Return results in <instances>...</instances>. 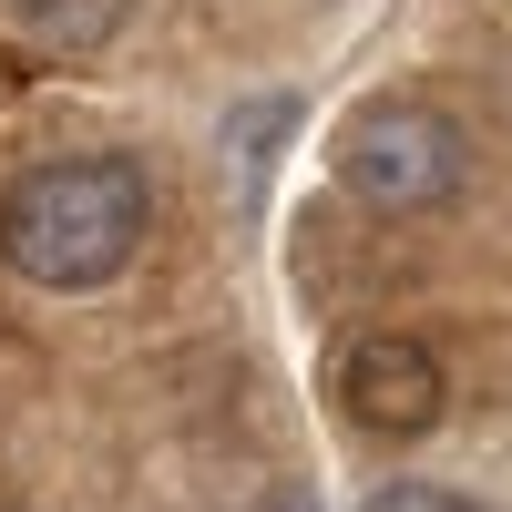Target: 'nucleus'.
<instances>
[{
	"instance_id": "obj_2",
	"label": "nucleus",
	"mask_w": 512,
	"mask_h": 512,
	"mask_svg": "<svg viewBox=\"0 0 512 512\" xmlns=\"http://www.w3.org/2000/svg\"><path fill=\"white\" fill-rule=\"evenodd\" d=\"M461 123L431 103H359L349 134H338V175H349L359 205L379 216H431V205L461 195Z\"/></svg>"
},
{
	"instance_id": "obj_4",
	"label": "nucleus",
	"mask_w": 512,
	"mask_h": 512,
	"mask_svg": "<svg viewBox=\"0 0 512 512\" xmlns=\"http://www.w3.org/2000/svg\"><path fill=\"white\" fill-rule=\"evenodd\" d=\"M11 11H21V31L41 41V52H103L134 0H11Z\"/></svg>"
},
{
	"instance_id": "obj_3",
	"label": "nucleus",
	"mask_w": 512,
	"mask_h": 512,
	"mask_svg": "<svg viewBox=\"0 0 512 512\" xmlns=\"http://www.w3.org/2000/svg\"><path fill=\"white\" fill-rule=\"evenodd\" d=\"M451 400V379L431 359V338H410V328H359L349 349H338V410L359 420L369 441H420L441 420Z\"/></svg>"
},
{
	"instance_id": "obj_1",
	"label": "nucleus",
	"mask_w": 512,
	"mask_h": 512,
	"mask_svg": "<svg viewBox=\"0 0 512 512\" xmlns=\"http://www.w3.org/2000/svg\"><path fill=\"white\" fill-rule=\"evenodd\" d=\"M154 226V185L134 154H62L0 195V267L31 287H113Z\"/></svg>"
},
{
	"instance_id": "obj_5",
	"label": "nucleus",
	"mask_w": 512,
	"mask_h": 512,
	"mask_svg": "<svg viewBox=\"0 0 512 512\" xmlns=\"http://www.w3.org/2000/svg\"><path fill=\"white\" fill-rule=\"evenodd\" d=\"M369 512H472V502H461V492H441V482H390Z\"/></svg>"
}]
</instances>
